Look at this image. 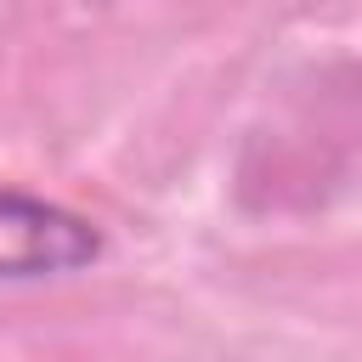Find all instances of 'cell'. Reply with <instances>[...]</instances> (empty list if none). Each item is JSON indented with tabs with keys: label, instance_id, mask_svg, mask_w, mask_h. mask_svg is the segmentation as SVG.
<instances>
[{
	"label": "cell",
	"instance_id": "6da1fadb",
	"mask_svg": "<svg viewBox=\"0 0 362 362\" xmlns=\"http://www.w3.org/2000/svg\"><path fill=\"white\" fill-rule=\"evenodd\" d=\"M96 255H102L96 221L51 198H34L23 187H0V283L62 277L90 266Z\"/></svg>",
	"mask_w": 362,
	"mask_h": 362
}]
</instances>
